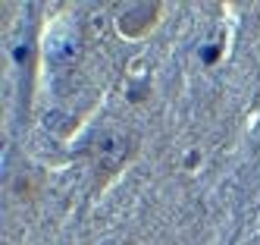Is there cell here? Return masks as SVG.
<instances>
[{
  "label": "cell",
  "mask_w": 260,
  "mask_h": 245,
  "mask_svg": "<svg viewBox=\"0 0 260 245\" xmlns=\"http://www.w3.org/2000/svg\"><path fill=\"white\" fill-rule=\"evenodd\" d=\"M160 4H147V0H135V4H119L116 7V25L125 38H138L157 22Z\"/></svg>",
  "instance_id": "obj_2"
},
{
  "label": "cell",
  "mask_w": 260,
  "mask_h": 245,
  "mask_svg": "<svg viewBox=\"0 0 260 245\" xmlns=\"http://www.w3.org/2000/svg\"><path fill=\"white\" fill-rule=\"evenodd\" d=\"M44 126L53 129V132H60V135H66V132L72 129V120H66L63 110H47L44 113Z\"/></svg>",
  "instance_id": "obj_4"
},
{
  "label": "cell",
  "mask_w": 260,
  "mask_h": 245,
  "mask_svg": "<svg viewBox=\"0 0 260 245\" xmlns=\"http://www.w3.org/2000/svg\"><path fill=\"white\" fill-rule=\"evenodd\" d=\"M101 245H122V242H116V239H107V242H101Z\"/></svg>",
  "instance_id": "obj_7"
},
{
  "label": "cell",
  "mask_w": 260,
  "mask_h": 245,
  "mask_svg": "<svg viewBox=\"0 0 260 245\" xmlns=\"http://www.w3.org/2000/svg\"><path fill=\"white\" fill-rule=\"evenodd\" d=\"M13 60L19 63V66H25V63H28V47H22V44L13 47Z\"/></svg>",
  "instance_id": "obj_5"
},
{
  "label": "cell",
  "mask_w": 260,
  "mask_h": 245,
  "mask_svg": "<svg viewBox=\"0 0 260 245\" xmlns=\"http://www.w3.org/2000/svg\"><path fill=\"white\" fill-rule=\"evenodd\" d=\"M216 57H219V47H204V50H201V60H204V63H213Z\"/></svg>",
  "instance_id": "obj_6"
},
{
  "label": "cell",
  "mask_w": 260,
  "mask_h": 245,
  "mask_svg": "<svg viewBox=\"0 0 260 245\" xmlns=\"http://www.w3.org/2000/svg\"><path fill=\"white\" fill-rule=\"evenodd\" d=\"M132 151H135L132 132H125L119 126L101 129L94 135V142H91V157H94V167L101 173H116V170L132 157Z\"/></svg>",
  "instance_id": "obj_1"
},
{
  "label": "cell",
  "mask_w": 260,
  "mask_h": 245,
  "mask_svg": "<svg viewBox=\"0 0 260 245\" xmlns=\"http://www.w3.org/2000/svg\"><path fill=\"white\" fill-rule=\"evenodd\" d=\"M47 57H50L53 63H60V66L76 63L79 57H82V35H79V32H72V29L53 32V35H50V41H47Z\"/></svg>",
  "instance_id": "obj_3"
}]
</instances>
